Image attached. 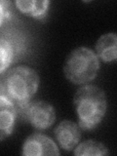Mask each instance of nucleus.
<instances>
[{
  "mask_svg": "<svg viewBox=\"0 0 117 156\" xmlns=\"http://www.w3.org/2000/svg\"><path fill=\"white\" fill-rule=\"evenodd\" d=\"M39 84L36 70L27 66H18L0 75V96L11 101L18 111L31 101Z\"/></svg>",
  "mask_w": 117,
  "mask_h": 156,
  "instance_id": "1",
  "label": "nucleus"
},
{
  "mask_svg": "<svg viewBox=\"0 0 117 156\" xmlns=\"http://www.w3.org/2000/svg\"><path fill=\"white\" fill-rule=\"evenodd\" d=\"M73 105L82 130H93L104 119L107 101L101 88L88 84L78 89L73 97Z\"/></svg>",
  "mask_w": 117,
  "mask_h": 156,
  "instance_id": "2",
  "label": "nucleus"
},
{
  "mask_svg": "<svg viewBox=\"0 0 117 156\" xmlns=\"http://www.w3.org/2000/svg\"><path fill=\"white\" fill-rule=\"evenodd\" d=\"M62 69L66 78L73 84H87L97 77L100 60L90 48L80 46L68 54Z\"/></svg>",
  "mask_w": 117,
  "mask_h": 156,
  "instance_id": "3",
  "label": "nucleus"
},
{
  "mask_svg": "<svg viewBox=\"0 0 117 156\" xmlns=\"http://www.w3.org/2000/svg\"><path fill=\"white\" fill-rule=\"evenodd\" d=\"M17 112L37 130L50 128L56 121L55 107L45 101H30Z\"/></svg>",
  "mask_w": 117,
  "mask_h": 156,
  "instance_id": "4",
  "label": "nucleus"
},
{
  "mask_svg": "<svg viewBox=\"0 0 117 156\" xmlns=\"http://www.w3.org/2000/svg\"><path fill=\"white\" fill-rule=\"evenodd\" d=\"M22 155L43 156L60 155L57 144L51 138L41 133H34L27 136L22 146Z\"/></svg>",
  "mask_w": 117,
  "mask_h": 156,
  "instance_id": "5",
  "label": "nucleus"
},
{
  "mask_svg": "<svg viewBox=\"0 0 117 156\" xmlns=\"http://www.w3.org/2000/svg\"><path fill=\"white\" fill-rule=\"evenodd\" d=\"M54 134L58 144L62 149L66 151L74 149L81 139L80 127L70 120L62 121L56 127Z\"/></svg>",
  "mask_w": 117,
  "mask_h": 156,
  "instance_id": "6",
  "label": "nucleus"
},
{
  "mask_svg": "<svg viewBox=\"0 0 117 156\" xmlns=\"http://www.w3.org/2000/svg\"><path fill=\"white\" fill-rule=\"evenodd\" d=\"M18 112L15 105L3 96H0V141L12 135Z\"/></svg>",
  "mask_w": 117,
  "mask_h": 156,
  "instance_id": "7",
  "label": "nucleus"
},
{
  "mask_svg": "<svg viewBox=\"0 0 117 156\" xmlns=\"http://www.w3.org/2000/svg\"><path fill=\"white\" fill-rule=\"evenodd\" d=\"M96 55L104 62H115L117 58V36L114 32L101 35L96 43Z\"/></svg>",
  "mask_w": 117,
  "mask_h": 156,
  "instance_id": "8",
  "label": "nucleus"
},
{
  "mask_svg": "<svg viewBox=\"0 0 117 156\" xmlns=\"http://www.w3.org/2000/svg\"><path fill=\"white\" fill-rule=\"evenodd\" d=\"M49 0H17L15 5L19 11L27 16L40 20L46 17L50 5Z\"/></svg>",
  "mask_w": 117,
  "mask_h": 156,
  "instance_id": "9",
  "label": "nucleus"
},
{
  "mask_svg": "<svg viewBox=\"0 0 117 156\" xmlns=\"http://www.w3.org/2000/svg\"><path fill=\"white\" fill-rule=\"evenodd\" d=\"M17 52V46L8 36L0 35V75L8 69L13 62Z\"/></svg>",
  "mask_w": 117,
  "mask_h": 156,
  "instance_id": "10",
  "label": "nucleus"
},
{
  "mask_svg": "<svg viewBox=\"0 0 117 156\" xmlns=\"http://www.w3.org/2000/svg\"><path fill=\"white\" fill-rule=\"evenodd\" d=\"M73 153L76 156H102L108 154L106 146L95 140H88L78 144Z\"/></svg>",
  "mask_w": 117,
  "mask_h": 156,
  "instance_id": "11",
  "label": "nucleus"
},
{
  "mask_svg": "<svg viewBox=\"0 0 117 156\" xmlns=\"http://www.w3.org/2000/svg\"><path fill=\"white\" fill-rule=\"evenodd\" d=\"M12 15V2L0 0V27L6 23Z\"/></svg>",
  "mask_w": 117,
  "mask_h": 156,
  "instance_id": "12",
  "label": "nucleus"
}]
</instances>
